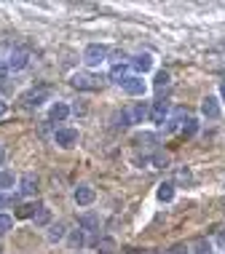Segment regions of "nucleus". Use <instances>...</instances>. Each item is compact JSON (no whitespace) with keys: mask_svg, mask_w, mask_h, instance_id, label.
<instances>
[{"mask_svg":"<svg viewBox=\"0 0 225 254\" xmlns=\"http://www.w3.org/2000/svg\"><path fill=\"white\" fill-rule=\"evenodd\" d=\"M148 113H150V107L145 105V102H134V105H129L121 110V123L118 126H137V123H142L148 118Z\"/></svg>","mask_w":225,"mask_h":254,"instance_id":"1","label":"nucleus"},{"mask_svg":"<svg viewBox=\"0 0 225 254\" xmlns=\"http://www.w3.org/2000/svg\"><path fill=\"white\" fill-rule=\"evenodd\" d=\"M43 102H49V88H30L22 94V105L27 110H38L43 107Z\"/></svg>","mask_w":225,"mask_h":254,"instance_id":"2","label":"nucleus"},{"mask_svg":"<svg viewBox=\"0 0 225 254\" xmlns=\"http://www.w3.org/2000/svg\"><path fill=\"white\" fill-rule=\"evenodd\" d=\"M169 115H172V107H169V102L158 99V102H153V105H150L148 121H150V123H155V126H163V123L169 121Z\"/></svg>","mask_w":225,"mask_h":254,"instance_id":"3","label":"nucleus"},{"mask_svg":"<svg viewBox=\"0 0 225 254\" xmlns=\"http://www.w3.org/2000/svg\"><path fill=\"white\" fill-rule=\"evenodd\" d=\"M105 59H107V49H105V46L91 43V46H86V49H83L86 67H99V64H105Z\"/></svg>","mask_w":225,"mask_h":254,"instance_id":"4","label":"nucleus"},{"mask_svg":"<svg viewBox=\"0 0 225 254\" xmlns=\"http://www.w3.org/2000/svg\"><path fill=\"white\" fill-rule=\"evenodd\" d=\"M121 86H124V91L129 97H145V91H148V83L142 80V75H129Z\"/></svg>","mask_w":225,"mask_h":254,"instance_id":"5","label":"nucleus"},{"mask_svg":"<svg viewBox=\"0 0 225 254\" xmlns=\"http://www.w3.org/2000/svg\"><path fill=\"white\" fill-rule=\"evenodd\" d=\"M70 83L78 88V91H97V88H99L97 78H94V75H88V72H75L73 78H70Z\"/></svg>","mask_w":225,"mask_h":254,"instance_id":"6","label":"nucleus"},{"mask_svg":"<svg viewBox=\"0 0 225 254\" xmlns=\"http://www.w3.org/2000/svg\"><path fill=\"white\" fill-rule=\"evenodd\" d=\"M5 64H8V70H13V72L24 70V67L30 64V51H27V49H13Z\"/></svg>","mask_w":225,"mask_h":254,"instance_id":"7","label":"nucleus"},{"mask_svg":"<svg viewBox=\"0 0 225 254\" xmlns=\"http://www.w3.org/2000/svg\"><path fill=\"white\" fill-rule=\"evenodd\" d=\"M54 142H57L62 150H70L75 142H78V131L75 128H57V134H54Z\"/></svg>","mask_w":225,"mask_h":254,"instance_id":"8","label":"nucleus"},{"mask_svg":"<svg viewBox=\"0 0 225 254\" xmlns=\"http://www.w3.org/2000/svg\"><path fill=\"white\" fill-rule=\"evenodd\" d=\"M185 121H188L185 110H174V113L169 115V121L163 123V134H174V131H180V128L185 126Z\"/></svg>","mask_w":225,"mask_h":254,"instance_id":"9","label":"nucleus"},{"mask_svg":"<svg viewBox=\"0 0 225 254\" xmlns=\"http://www.w3.org/2000/svg\"><path fill=\"white\" fill-rule=\"evenodd\" d=\"M220 113H223V110H220V99H217V97H207L201 102V115L207 121H217V118H220Z\"/></svg>","mask_w":225,"mask_h":254,"instance_id":"10","label":"nucleus"},{"mask_svg":"<svg viewBox=\"0 0 225 254\" xmlns=\"http://www.w3.org/2000/svg\"><path fill=\"white\" fill-rule=\"evenodd\" d=\"M94 198H97V193H94L91 185H78V188H75V193H73V201L78 203V206L94 203Z\"/></svg>","mask_w":225,"mask_h":254,"instance_id":"11","label":"nucleus"},{"mask_svg":"<svg viewBox=\"0 0 225 254\" xmlns=\"http://www.w3.org/2000/svg\"><path fill=\"white\" fill-rule=\"evenodd\" d=\"M19 193L22 195H35L38 193V177L35 174H22V180H19Z\"/></svg>","mask_w":225,"mask_h":254,"instance_id":"12","label":"nucleus"},{"mask_svg":"<svg viewBox=\"0 0 225 254\" xmlns=\"http://www.w3.org/2000/svg\"><path fill=\"white\" fill-rule=\"evenodd\" d=\"M32 222H35L38 228H46V225H51V209H49V206L38 203L35 214H32Z\"/></svg>","mask_w":225,"mask_h":254,"instance_id":"13","label":"nucleus"},{"mask_svg":"<svg viewBox=\"0 0 225 254\" xmlns=\"http://www.w3.org/2000/svg\"><path fill=\"white\" fill-rule=\"evenodd\" d=\"M126 78H129V64L126 62H115V64L110 67V80L113 83H124Z\"/></svg>","mask_w":225,"mask_h":254,"instance_id":"14","label":"nucleus"},{"mask_svg":"<svg viewBox=\"0 0 225 254\" xmlns=\"http://www.w3.org/2000/svg\"><path fill=\"white\" fill-rule=\"evenodd\" d=\"M67 115H70V107H67L65 102H54L51 110H49V118H51V121H57V123L67 121Z\"/></svg>","mask_w":225,"mask_h":254,"instance_id":"15","label":"nucleus"},{"mask_svg":"<svg viewBox=\"0 0 225 254\" xmlns=\"http://www.w3.org/2000/svg\"><path fill=\"white\" fill-rule=\"evenodd\" d=\"M132 67H134V70H137L140 75H142V72H148L150 67H153V57H150L148 51H145V54H137V57L132 59Z\"/></svg>","mask_w":225,"mask_h":254,"instance_id":"16","label":"nucleus"},{"mask_svg":"<svg viewBox=\"0 0 225 254\" xmlns=\"http://www.w3.org/2000/svg\"><path fill=\"white\" fill-rule=\"evenodd\" d=\"M155 198H158L161 203H169L174 198V182H161L158 190H155Z\"/></svg>","mask_w":225,"mask_h":254,"instance_id":"17","label":"nucleus"},{"mask_svg":"<svg viewBox=\"0 0 225 254\" xmlns=\"http://www.w3.org/2000/svg\"><path fill=\"white\" fill-rule=\"evenodd\" d=\"M65 222H54V225H49V233H46V236H49V241L51 244H57V241H62L65 238Z\"/></svg>","mask_w":225,"mask_h":254,"instance_id":"18","label":"nucleus"},{"mask_svg":"<svg viewBox=\"0 0 225 254\" xmlns=\"http://www.w3.org/2000/svg\"><path fill=\"white\" fill-rule=\"evenodd\" d=\"M78 225H80V230H99V217L83 214V217H78Z\"/></svg>","mask_w":225,"mask_h":254,"instance_id":"19","label":"nucleus"},{"mask_svg":"<svg viewBox=\"0 0 225 254\" xmlns=\"http://www.w3.org/2000/svg\"><path fill=\"white\" fill-rule=\"evenodd\" d=\"M193 254H215V252H212V241H207V238H196Z\"/></svg>","mask_w":225,"mask_h":254,"instance_id":"20","label":"nucleus"},{"mask_svg":"<svg viewBox=\"0 0 225 254\" xmlns=\"http://www.w3.org/2000/svg\"><path fill=\"white\" fill-rule=\"evenodd\" d=\"M148 163H153L155 169H166V166H169V155L155 153V155H150V158H148Z\"/></svg>","mask_w":225,"mask_h":254,"instance_id":"21","label":"nucleus"},{"mask_svg":"<svg viewBox=\"0 0 225 254\" xmlns=\"http://www.w3.org/2000/svg\"><path fill=\"white\" fill-rule=\"evenodd\" d=\"M13 182H16V180H13L11 171H0V193H3V190H11Z\"/></svg>","mask_w":225,"mask_h":254,"instance_id":"22","label":"nucleus"},{"mask_svg":"<svg viewBox=\"0 0 225 254\" xmlns=\"http://www.w3.org/2000/svg\"><path fill=\"white\" fill-rule=\"evenodd\" d=\"M11 228H13V217L5 214V211H0V236H5Z\"/></svg>","mask_w":225,"mask_h":254,"instance_id":"23","label":"nucleus"},{"mask_svg":"<svg viewBox=\"0 0 225 254\" xmlns=\"http://www.w3.org/2000/svg\"><path fill=\"white\" fill-rule=\"evenodd\" d=\"M97 252H102V254L115 252V241H113V238H99V241H97Z\"/></svg>","mask_w":225,"mask_h":254,"instance_id":"24","label":"nucleus"},{"mask_svg":"<svg viewBox=\"0 0 225 254\" xmlns=\"http://www.w3.org/2000/svg\"><path fill=\"white\" fill-rule=\"evenodd\" d=\"M83 244H86L83 230H73V233H70V246H73V249H80Z\"/></svg>","mask_w":225,"mask_h":254,"instance_id":"25","label":"nucleus"},{"mask_svg":"<svg viewBox=\"0 0 225 254\" xmlns=\"http://www.w3.org/2000/svg\"><path fill=\"white\" fill-rule=\"evenodd\" d=\"M196 131H199V121H196V118H188L185 126H182V136H196Z\"/></svg>","mask_w":225,"mask_h":254,"instance_id":"26","label":"nucleus"},{"mask_svg":"<svg viewBox=\"0 0 225 254\" xmlns=\"http://www.w3.org/2000/svg\"><path fill=\"white\" fill-rule=\"evenodd\" d=\"M169 80H172V78H169V72H166V70H161V72H155L153 86H155V88H163V86H169Z\"/></svg>","mask_w":225,"mask_h":254,"instance_id":"27","label":"nucleus"},{"mask_svg":"<svg viewBox=\"0 0 225 254\" xmlns=\"http://www.w3.org/2000/svg\"><path fill=\"white\" fill-rule=\"evenodd\" d=\"M150 142H155L153 134H137V136H134V145H140V147H148Z\"/></svg>","mask_w":225,"mask_h":254,"instance_id":"28","label":"nucleus"},{"mask_svg":"<svg viewBox=\"0 0 225 254\" xmlns=\"http://www.w3.org/2000/svg\"><path fill=\"white\" fill-rule=\"evenodd\" d=\"M35 209H38V206H22V209H19V217H32V214H35Z\"/></svg>","mask_w":225,"mask_h":254,"instance_id":"29","label":"nucleus"},{"mask_svg":"<svg viewBox=\"0 0 225 254\" xmlns=\"http://www.w3.org/2000/svg\"><path fill=\"white\" fill-rule=\"evenodd\" d=\"M169 254H188V246L185 244H174L172 249H169Z\"/></svg>","mask_w":225,"mask_h":254,"instance_id":"30","label":"nucleus"},{"mask_svg":"<svg viewBox=\"0 0 225 254\" xmlns=\"http://www.w3.org/2000/svg\"><path fill=\"white\" fill-rule=\"evenodd\" d=\"M8 72H11V70H8V64H5V62H0V83H3L5 78H8Z\"/></svg>","mask_w":225,"mask_h":254,"instance_id":"31","label":"nucleus"},{"mask_svg":"<svg viewBox=\"0 0 225 254\" xmlns=\"http://www.w3.org/2000/svg\"><path fill=\"white\" fill-rule=\"evenodd\" d=\"M220 99L225 102V80H223V83H220Z\"/></svg>","mask_w":225,"mask_h":254,"instance_id":"32","label":"nucleus"},{"mask_svg":"<svg viewBox=\"0 0 225 254\" xmlns=\"http://www.w3.org/2000/svg\"><path fill=\"white\" fill-rule=\"evenodd\" d=\"M8 201H11V198H5L3 193H0V206H5V203H8Z\"/></svg>","mask_w":225,"mask_h":254,"instance_id":"33","label":"nucleus"},{"mask_svg":"<svg viewBox=\"0 0 225 254\" xmlns=\"http://www.w3.org/2000/svg\"><path fill=\"white\" fill-rule=\"evenodd\" d=\"M3 161H5V150L0 147V166H3Z\"/></svg>","mask_w":225,"mask_h":254,"instance_id":"34","label":"nucleus"},{"mask_svg":"<svg viewBox=\"0 0 225 254\" xmlns=\"http://www.w3.org/2000/svg\"><path fill=\"white\" fill-rule=\"evenodd\" d=\"M0 115H5V102H0Z\"/></svg>","mask_w":225,"mask_h":254,"instance_id":"35","label":"nucleus"},{"mask_svg":"<svg viewBox=\"0 0 225 254\" xmlns=\"http://www.w3.org/2000/svg\"><path fill=\"white\" fill-rule=\"evenodd\" d=\"M0 252H3V246H0Z\"/></svg>","mask_w":225,"mask_h":254,"instance_id":"36","label":"nucleus"}]
</instances>
